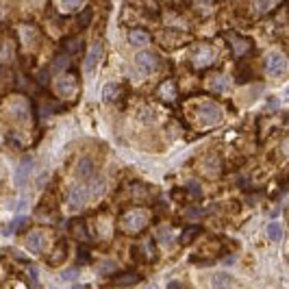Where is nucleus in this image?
Masks as SVG:
<instances>
[{
  "instance_id": "f257e3e1",
  "label": "nucleus",
  "mask_w": 289,
  "mask_h": 289,
  "mask_svg": "<svg viewBox=\"0 0 289 289\" xmlns=\"http://www.w3.org/2000/svg\"><path fill=\"white\" fill-rule=\"evenodd\" d=\"M120 224H122V231H124V233L137 235V233H141L143 228H146V224H148V213L143 211V209H130V211H126V213L122 215Z\"/></svg>"
},
{
  "instance_id": "6ab92c4d",
  "label": "nucleus",
  "mask_w": 289,
  "mask_h": 289,
  "mask_svg": "<svg viewBox=\"0 0 289 289\" xmlns=\"http://www.w3.org/2000/svg\"><path fill=\"white\" fill-rule=\"evenodd\" d=\"M231 46H233V50H235V55H237V57L246 55V52H248V48H250V44H248L246 39H241V37H233Z\"/></svg>"
},
{
  "instance_id": "bb28decb",
  "label": "nucleus",
  "mask_w": 289,
  "mask_h": 289,
  "mask_svg": "<svg viewBox=\"0 0 289 289\" xmlns=\"http://www.w3.org/2000/svg\"><path fill=\"white\" fill-rule=\"evenodd\" d=\"M187 192L192 194L194 198H200V196H202V187L196 181H192V183H187Z\"/></svg>"
},
{
  "instance_id": "f704fd0d",
  "label": "nucleus",
  "mask_w": 289,
  "mask_h": 289,
  "mask_svg": "<svg viewBox=\"0 0 289 289\" xmlns=\"http://www.w3.org/2000/svg\"><path fill=\"white\" fill-rule=\"evenodd\" d=\"M283 150H285V155H289V139L283 143Z\"/></svg>"
},
{
  "instance_id": "c756f323",
  "label": "nucleus",
  "mask_w": 289,
  "mask_h": 289,
  "mask_svg": "<svg viewBox=\"0 0 289 289\" xmlns=\"http://www.w3.org/2000/svg\"><path fill=\"white\" fill-rule=\"evenodd\" d=\"M159 241H161V244H170V241H172V237H170V228H161V231H159Z\"/></svg>"
},
{
  "instance_id": "423d86ee",
  "label": "nucleus",
  "mask_w": 289,
  "mask_h": 289,
  "mask_svg": "<svg viewBox=\"0 0 289 289\" xmlns=\"http://www.w3.org/2000/svg\"><path fill=\"white\" fill-rule=\"evenodd\" d=\"M46 244H48V233L46 231H31L29 235H26V248H29L31 252L35 254H42L46 250Z\"/></svg>"
},
{
  "instance_id": "473e14b6",
  "label": "nucleus",
  "mask_w": 289,
  "mask_h": 289,
  "mask_svg": "<svg viewBox=\"0 0 289 289\" xmlns=\"http://www.w3.org/2000/svg\"><path fill=\"white\" fill-rule=\"evenodd\" d=\"M168 289H183V285L179 283V280H170V283H168Z\"/></svg>"
},
{
  "instance_id": "a211bd4d",
  "label": "nucleus",
  "mask_w": 289,
  "mask_h": 289,
  "mask_svg": "<svg viewBox=\"0 0 289 289\" xmlns=\"http://www.w3.org/2000/svg\"><path fill=\"white\" fill-rule=\"evenodd\" d=\"M267 237L272 241H280L283 239V226H280L278 222H270V224H267Z\"/></svg>"
},
{
  "instance_id": "7c9ffc66",
  "label": "nucleus",
  "mask_w": 289,
  "mask_h": 289,
  "mask_svg": "<svg viewBox=\"0 0 289 289\" xmlns=\"http://www.w3.org/2000/svg\"><path fill=\"white\" fill-rule=\"evenodd\" d=\"M61 3H63L65 9H76V7L81 5V0H61Z\"/></svg>"
},
{
  "instance_id": "6e6552de",
  "label": "nucleus",
  "mask_w": 289,
  "mask_h": 289,
  "mask_svg": "<svg viewBox=\"0 0 289 289\" xmlns=\"http://www.w3.org/2000/svg\"><path fill=\"white\" fill-rule=\"evenodd\" d=\"M31 170H33V157H24V159L20 161L18 170H16V176H13V181H16V185H18V187H22L24 183L29 181Z\"/></svg>"
},
{
  "instance_id": "f03ea898",
  "label": "nucleus",
  "mask_w": 289,
  "mask_h": 289,
  "mask_svg": "<svg viewBox=\"0 0 289 289\" xmlns=\"http://www.w3.org/2000/svg\"><path fill=\"white\" fill-rule=\"evenodd\" d=\"M198 117L205 126H213L222 120V109L215 102H202L198 107Z\"/></svg>"
},
{
  "instance_id": "dca6fc26",
  "label": "nucleus",
  "mask_w": 289,
  "mask_h": 289,
  "mask_svg": "<svg viewBox=\"0 0 289 289\" xmlns=\"http://www.w3.org/2000/svg\"><path fill=\"white\" fill-rule=\"evenodd\" d=\"M65 257H68V250H65V244L61 241V246L55 248V252H52V257L48 259V263L50 265H61L65 261Z\"/></svg>"
},
{
  "instance_id": "39448f33",
  "label": "nucleus",
  "mask_w": 289,
  "mask_h": 289,
  "mask_svg": "<svg viewBox=\"0 0 289 289\" xmlns=\"http://www.w3.org/2000/svg\"><path fill=\"white\" fill-rule=\"evenodd\" d=\"M89 187H85V185H74L68 192V207H70V211H78L85 202H87L89 198Z\"/></svg>"
},
{
  "instance_id": "f3484780",
  "label": "nucleus",
  "mask_w": 289,
  "mask_h": 289,
  "mask_svg": "<svg viewBox=\"0 0 289 289\" xmlns=\"http://www.w3.org/2000/svg\"><path fill=\"white\" fill-rule=\"evenodd\" d=\"M198 235H200V228H198V226H189V228H185V231H183V235H181V244H183V246L192 244V241L198 237Z\"/></svg>"
},
{
  "instance_id": "7ed1b4c3",
  "label": "nucleus",
  "mask_w": 289,
  "mask_h": 289,
  "mask_svg": "<svg viewBox=\"0 0 289 289\" xmlns=\"http://www.w3.org/2000/svg\"><path fill=\"white\" fill-rule=\"evenodd\" d=\"M57 87V94L63 96V98H72L78 94V81H76V74H61L55 83Z\"/></svg>"
},
{
  "instance_id": "412c9836",
  "label": "nucleus",
  "mask_w": 289,
  "mask_h": 289,
  "mask_svg": "<svg viewBox=\"0 0 289 289\" xmlns=\"http://www.w3.org/2000/svg\"><path fill=\"white\" fill-rule=\"evenodd\" d=\"M117 91H120V87H117L115 83H109V85H104V91H102V100H104V102H111V100H115V98H117Z\"/></svg>"
},
{
  "instance_id": "4468645a",
  "label": "nucleus",
  "mask_w": 289,
  "mask_h": 289,
  "mask_svg": "<svg viewBox=\"0 0 289 289\" xmlns=\"http://www.w3.org/2000/svg\"><path fill=\"white\" fill-rule=\"evenodd\" d=\"M207 87L211 91H218V94H222V91H226L228 87H231V81H228V76H222V74H215L209 78Z\"/></svg>"
},
{
  "instance_id": "a878e982",
  "label": "nucleus",
  "mask_w": 289,
  "mask_h": 289,
  "mask_svg": "<svg viewBox=\"0 0 289 289\" xmlns=\"http://www.w3.org/2000/svg\"><path fill=\"white\" fill-rule=\"evenodd\" d=\"M278 0H257V11L259 13H263V11H267V9H272L274 5H276Z\"/></svg>"
},
{
  "instance_id": "f8f14e48",
  "label": "nucleus",
  "mask_w": 289,
  "mask_h": 289,
  "mask_svg": "<svg viewBox=\"0 0 289 289\" xmlns=\"http://www.w3.org/2000/svg\"><path fill=\"white\" fill-rule=\"evenodd\" d=\"M213 59H215V52H213L211 46H202L194 57V65L196 68H207L209 63H213Z\"/></svg>"
},
{
  "instance_id": "5701e85b",
  "label": "nucleus",
  "mask_w": 289,
  "mask_h": 289,
  "mask_svg": "<svg viewBox=\"0 0 289 289\" xmlns=\"http://www.w3.org/2000/svg\"><path fill=\"white\" fill-rule=\"evenodd\" d=\"M91 16H94V9H85L81 16H78V26H81V29H87L89 22H91Z\"/></svg>"
},
{
  "instance_id": "20e7f679",
  "label": "nucleus",
  "mask_w": 289,
  "mask_h": 289,
  "mask_svg": "<svg viewBox=\"0 0 289 289\" xmlns=\"http://www.w3.org/2000/svg\"><path fill=\"white\" fill-rule=\"evenodd\" d=\"M287 70V59L283 52H270L265 59V72L270 76H283Z\"/></svg>"
},
{
  "instance_id": "0eeeda50",
  "label": "nucleus",
  "mask_w": 289,
  "mask_h": 289,
  "mask_svg": "<svg viewBox=\"0 0 289 289\" xmlns=\"http://www.w3.org/2000/svg\"><path fill=\"white\" fill-rule=\"evenodd\" d=\"M135 65H137V70H139L141 74H150V72L157 70V65H159V59H157L155 52L143 50V52H139V55L135 57Z\"/></svg>"
},
{
  "instance_id": "aec40b11",
  "label": "nucleus",
  "mask_w": 289,
  "mask_h": 289,
  "mask_svg": "<svg viewBox=\"0 0 289 289\" xmlns=\"http://www.w3.org/2000/svg\"><path fill=\"white\" fill-rule=\"evenodd\" d=\"M159 96H161V98H166V100H174V96H176V87H174V83H172V81L163 83L161 87H159Z\"/></svg>"
},
{
  "instance_id": "4be33fe9",
  "label": "nucleus",
  "mask_w": 289,
  "mask_h": 289,
  "mask_svg": "<svg viewBox=\"0 0 289 289\" xmlns=\"http://www.w3.org/2000/svg\"><path fill=\"white\" fill-rule=\"evenodd\" d=\"M63 48H65V52H70V55H76V52L83 48V44H81V39H65Z\"/></svg>"
},
{
  "instance_id": "ddd939ff",
  "label": "nucleus",
  "mask_w": 289,
  "mask_h": 289,
  "mask_svg": "<svg viewBox=\"0 0 289 289\" xmlns=\"http://www.w3.org/2000/svg\"><path fill=\"white\" fill-rule=\"evenodd\" d=\"M135 283H139V276L133 272H122V274H117V276L111 278V285L113 287H128V285H135Z\"/></svg>"
},
{
  "instance_id": "393cba45",
  "label": "nucleus",
  "mask_w": 289,
  "mask_h": 289,
  "mask_svg": "<svg viewBox=\"0 0 289 289\" xmlns=\"http://www.w3.org/2000/svg\"><path fill=\"white\" fill-rule=\"evenodd\" d=\"M70 63V59H68V55H59L57 59H55V63H52V70L55 72H61V70H65V65Z\"/></svg>"
},
{
  "instance_id": "b1692460",
  "label": "nucleus",
  "mask_w": 289,
  "mask_h": 289,
  "mask_svg": "<svg viewBox=\"0 0 289 289\" xmlns=\"http://www.w3.org/2000/svg\"><path fill=\"white\" fill-rule=\"evenodd\" d=\"M141 250L148 252V259H150V261L157 259V250H155V241H153V239H146V241H143V244H141Z\"/></svg>"
},
{
  "instance_id": "72a5a7b5",
  "label": "nucleus",
  "mask_w": 289,
  "mask_h": 289,
  "mask_svg": "<svg viewBox=\"0 0 289 289\" xmlns=\"http://www.w3.org/2000/svg\"><path fill=\"white\" fill-rule=\"evenodd\" d=\"M267 107L276 109V107H278V98H270V100H267Z\"/></svg>"
},
{
  "instance_id": "9d476101",
  "label": "nucleus",
  "mask_w": 289,
  "mask_h": 289,
  "mask_svg": "<svg viewBox=\"0 0 289 289\" xmlns=\"http://www.w3.org/2000/svg\"><path fill=\"white\" fill-rule=\"evenodd\" d=\"M76 176L81 181H94V176H96V166H94V161L91 159H81L78 161V166H76Z\"/></svg>"
},
{
  "instance_id": "9b49d317",
  "label": "nucleus",
  "mask_w": 289,
  "mask_h": 289,
  "mask_svg": "<svg viewBox=\"0 0 289 289\" xmlns=\"http://www.w3.org/2000/svg\"><path fill=\"white\" fill-rule=\"evenodd\" d=\"M237 285V280H235L228 272H215L211 276V287L213 289H233Z\"/></svg>"
},
{
  "instance_id": "2eb2a0df",
  "label": "nucleus",
  "mask_w": 289,
  "mask_h": 289,
  "mask_svg": "<svg viewBox=\"0 0 289 289\" xmlns=\"http://www.w3.org/2000/svg\"><path fill=\"white\" fill-rule=\"evenodd\" d=\"M128 42L133 46H146L150 42V35L146 31H130L128 33Z\"/></svg>"
},
{
  "instance_id": "1a4fd4ad",
  "label": "nucleus",
  "mask_w": 289,
  "mask_h": 289,
  "mask_svg": "<svg viewBox=\"0 0 289 289\" xmlns=\"http://www.w3.org/2000/svg\"><path fill=\"white\" fill-rule=\"evenodd\" d=\"M102 57V46L100 44H94L87 52V59H85V74H94V70L98 68V61Z\"/></svg>"
},
{
  "instance_id": "2f4dec72",
  "label": "nucleus",
  "mask_w": 289,
  "mask_h": 289,
  "mask_svg": "<svg viewBox=\"0 0 289 289\" xmlns=\"http://www.w3.org/2000/svg\"><path fill=\"white\" fill-rule=\"evenodd\" d=\"M185 213L189 215V218H200V215H202V211H200V209H187Z\"/></svg>"
},
{
  "instance_id": "c9c22d12",
  "label": "nucleus",
  "mask_w": 289,
  "mask_h": 289,
  "mask_svg": "<svg viewBox=\"0 0 289 289\" xmlns=\"http://www.w3.org/2000/svg\"><path fill=\"white\" fill-rule=\"evenodd\" d=\"M146 289H159V287H157V285H148Z\"/></svg>"
},
{
  "instance_id": "c85d7f7f",
  "label": "nucleus",
  "mask_w": 289,
  "mask_h": 289,
  "mask_svg": "<svg viewBox=\"0 0 289 289\" xmlns=\"http://www.w3.org/2000/svg\"><path fill=\"white\" fill-rule=\"evenodd\" d=\"M78 274H81V272H78V267H70V270H65L61 274V278L63 280H72V278H78Z\"/></svg>"
},
{
  "instance_id": "cd10ccee",
  "label": "nucleus",
  "mask_w": 289,
  "mask_h": 289,
  "mask_svg": "<svg viewBox=\"0 0 289 289\" xmlns=\"http://www.w3.org/2000/svg\"><path fill=\"white\" fill-rule=\"evenodd\" d=\"M72 231H74V235H78V239H87V233H85V228H83V222H74L72 224Z\"/></svg>"
}]
</instances>
